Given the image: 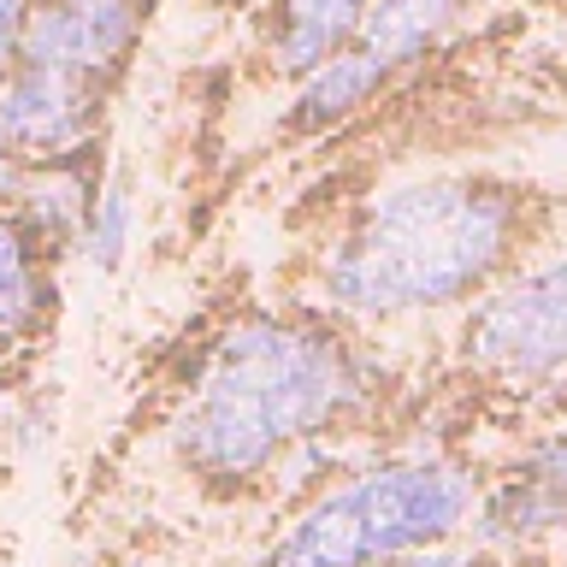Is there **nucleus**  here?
<instances>
[{
  "instance_id": "obj_11",
  "label": "nucleus",
  "mask_w": 567,
  "mask_h": 567,
  "mask_svg": "<svg viewBox=\"0 0 567 567\" xmlns=\"http://www.w3.org/2000/svg\"><path fill=\"white\" fill-rule=\"evenodd\" d=\"M42 308V284H35L30 237L18 219H0V331H24Z\"/></svg>"
},
{
  "instance_id": "obj_16",
  "label": "nucleus",
  "mask_w": 567,
  "mask_h": 567,
  "mask_svg": "<svg viewBox=\"0 0 567 567\" xmlns=\"http://www.w3.org/2000/svg\"><path fill=\"white\" fill-rule=\"evenodd\" d=\"M544 7H567V0H544Z\"/></svg>"
},
{
  "instance_id": "obj_5",
  "label": "nucleus",
  "mask_w": 567,
  "mask_h": 567,
  "mask_svg": "<svg viewBox=\"0 0 567 567\" xmlns=\"http://www.w3.org/2000/svg\"><path fill=\"white\" fill-rule=\"evenodd\" d=\"M473 354L526 379L567 367V260L485 301V313L473 319Z\"/></svg>"
},
{
  "instance_id": "obj_15",
  "label": "nucleus",
  "mask_w": 567,
  "mask_h": 567,
  "mask_svg": "<svg viewBox=\"0 0 567 567\" xmlns=\"http://www.w3.org/2000/svg\"><path fill=\"white\" fill-rule=\"evenodd\" d=\"M402 567H473V561H461V556H420V561H402Z\"/></svg>"
},
{
  "instance_id": "obj_2",
  "label": "nucleus",
  "mask_w": 567,
  "mask_h": 567,
  "mask_svg": "<svg viewBox=\"0 0 567 567\" xmlns=\"http://www.w3.org/2000/svg\"><path fill=\"white\" fill-rule=\"evenodd\" d=\"M508 207L473 184H408L384 195L331 255L326 290L349 313H408L461 296L503 260Z\"/></svg>"
},
{
  "instance_id": "obj_12",
  "label": "nucleus",
  "mask_w": 567,
  "mask_h": 567,
  "mask_svg": "<svg viewBox=\"0 0 567 567\" xmlns=\"http://www.w3.org/2000/svg\"><path fill=\"white\" fill-rule=\"evenodd\" d=\"M131 189L124 184H106L101 189V202H89L83 213V237H89V260L95 266H118L124 255V243H131Z\"/></svg>"
},
{
  "instance_id": "obj_3",
  "label": "nucleus",
  "mask_w": 567,
  "mask_h": 567,
  "mask_svg": "<svg viewBox=\"0 0 567 567\" xmlns=\"http://www.w3.org/2000/svg\"><path fill=\"white\" fill-rule=\"evenodd\" d=\"M473 478L437 461L361 473L354 485L319 496L272 544L266 567H379L443 544L467 520Z\"/></svg>"
},
{
  "instance_id": "obj_17",
  "label": "nucleus",
  "mask_w": 567,
  "mask_h": 567,
  "mask_svg": "<svg viewBox=\"0 0 567 567\" xmlns=\"http://www.w3.org/2000/svg\"><path fill=\"white\" fill-rule=\"evenodd\" d=\"M237 7H255V0H237Z\"/></svg>"
},
{
  "instance_id": "obj_9",
  "label": "nucleus",
  "mask_w": 567,
  "mask_h": 567,
  "mask_svg": "<svg viewBox=\"0 0 567 567\" xmlns=\"http://www.w3.org/2000/svg\"><path fill=\"white\" fill-rule=\"evenodd\" d=\"M367 0H284L278 7V65L284 71H308L326 53H337L361 24Z\"/></svg>"
},
{
  "instance_id": "obj_10",
  "label": "nucleus",
  "mask_w": 567,
  "mask_h": 567,
  "mask_svg": "<svg viewBox=\"0 0 567 567\" xmlns=\"http://www.w3.org/2000/svg\"><path fill=\"white\" fill-rule=\"evenodd\" d=\"M18 195H24V225L35 230V237H48V243L83 230V213H89V202H95V195L83 189V177L65 172V166L18 177Z\"/></svg>"
},
{
  "instance_id": "obj_13",
  "label": "nucleus",
  "mask_w": 567,
  "mask_h": 567,
  "mask_svg": "<svg viewBox=\"0 0 567 567\" xmlns=\"http://www.w3.org/2000/svg\"><path fill=\"white\" fill-rule=\"evenodd\" d=\"M24 18L30 0H0V78L18 65V42H24Z\"/></svg>"
},
{
  "instance_id": "obj_7",
  "label": "nucleus",
  "mask_w": 567,
  "mask_h": 567,
  "mask_svg": "<svg viewBox=\"0 0 567 567\" xmlns=\"http://www.w3.org/2000/svg\"><path fill=\"white\" fill-rule=\"evenodd\" d=\"M473 7L478 0H367V12H361L349 42L396 71L408 60H420L432 42H443Z\"/></svg>"
},
{
  "instance_id": "obj_4",
  "label": "nucleus",
  "mask_w": 567,
  "mask_h": 567,
  "mask_svg": "<svg viewBox=\"0 0 567 567\" xmlns=\"http://www.w3.org/2000/svg\"><path fill=\"white\" fill-rule=\"evenodd\" d=\"M136 42V0H30L18 60L101 89Z\"/></svg>"
},
{
  "instance_id": "obj_6",
  "label": "nucleus",
  "mask_w": 567,
  "mask_h": 567,
  "mask_svg": "<svg viewBox=\"0 0 567 567\" xmlns=\"http://www.w3.org/2000/svg\"><path fill=\"white\" fill-rule=\"evenodd\" d=\"M0 124H7L18 154L53 159L89 136V124H95V89L65 78V71L18 60L0 78Z\"/></svg>"
},
{
  "instance_id": "obj_8",
  "label": "nucleus",
  "mask_w": 567,
  "mask_h": 567,
  "mask_svg": "<svg viewBox=\"0 0 567 567\" xmlns=\"http://www.w3.org/2000/svg\"><path fill=\"white\" fill-rule=\"evenodd\" d=\"M301 101H296V118L301 124H331V118H343L349 106H361L367 95H379V83L390 78V65L384 60H372L367 48H337L326 53L319 65L301 71Z\"/></svg>"
},
{
  "instance_id": "obj_1",
  "label": "nucleus",
  "mask_w": 567,
  "mask_h": 567,
  "mask_svg": "<svg viewBox=\"0 0 567 567\" xmlns=\"http://www.w3.org/2000/svg\"><path fill=\"white\" fill-rule=\"evenodd\" d=\"M354 402L349 354L301 326H237L207 354L202 384L177 414V450L207 478H248L284 443L319 432Z\"/></svg>"
},
{
  "instance_id": "obj_14",
  "label": "nucleus",
  "mask_w": 567,
  "mask_h": 567,
  "mask_svg": "<svg viewBox=\"0 0 567 567\" xmlns=\"http://www.w3.org/2000/svg\"><path fill=\"white\" fill-rule=\"evenodd\" d=\"M18 148H12V136H7V124H0V202H7V195H18Z\"/></svg>"
}]
</instances>
